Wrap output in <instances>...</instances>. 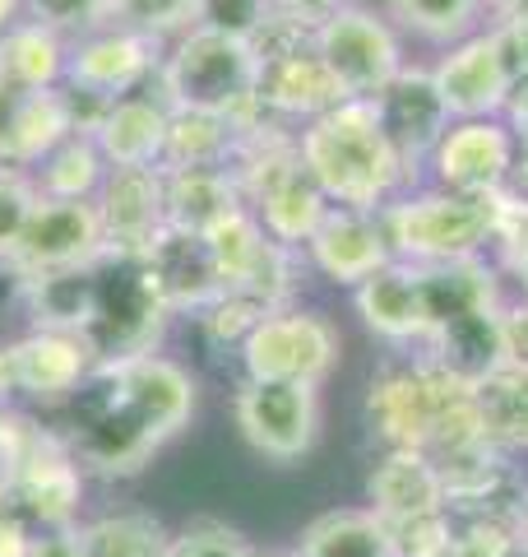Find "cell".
<instances>
[{
  "label": "cell",
  "mask_w": 528,
  "mask_h": 557,
  "mask_svg": "<svg viewBox=\"0 0 528 557\" xmlns=\"http://www.w3.org/2000/svg\"><path fill=\"white\" fill-rule=\"evenodd\" d=\"M311 42L348 102H376L399 79V70L413 61L408 38L385 20V10L362 5V0H348L334 10L311 33Z\"/></svg>",
  "instance_id": "52a82bcc"
},
{
  "label": "cell",
  "mask_w": 528,
  "mask_h": 557,
  "mask_svg": "<svg viewBox=\"0 0 528 557\" xmlns=\"http://www.w3.org/2000/svg\"><path fill=\"white\" fill-rule=\"evenodd\" d=\"M528 20V0H491V24Z\"/></svg>",
  "instance_id": "7dc6e473"
},
{
  "label": "cell",
  "mask_w": 528,
  "mask_h": 557,
  "mask_svg": "<svg viewBox=\"0 0 528 557\" xmlns=\"http://www.w3.org/2000/svg\"><path fill=\"white\" fill-rule=\"evenodd\" d=\"M232 418L241 442L274 465L306 460L320 442V386L302 381H237Z\"/></svg>",
  "instance_id": "9c48e42d"
},
{
  "label": "cell",
  "mask_w": 528,
  "mask_h": 557,
  "mask_svg": "<svg viewBox=\"0 0 528 557\" xmlns=\"http://www.w3.org/2000/svg\"><path fill=\"white\" fill-rule=\"evenodd\" d=\"M93 307H98V265L38 274L24 288V311L33 317V330L84 335L88 321H93Z\"/></svg>",
  "instance_id": "f1b7e54d"
},
{
  "label": "cell",
  "mask_w": 528,
  "mask_h": 557,
  "mask_svg": "<svg viewBox=\"0 0 528 557\" xmlns=\"http://www.w3.org/2000/svg\"><path fill=\"white\" fill-rule=\"evenodd\" d=\"M38 205V186L20 168H0V260H10L28 228V214Z\"/></svg>",
  "instance_id": "f35d334b"
},
{
  "label": "cell",
  "mask_w": 528,
  "mask_h": 557,
  "mask_svg": "<svg viewBox=\"0 0 528 557\" xmlns=\"http://www.w3.org/2000/svg\"><path fill=\"white\" fill-rule=\"evenodd\" d=\"M163 557H251L246 534L223 525V520H196V525L176 530Z\"/></svg>",
  "instance_id": "ab89813d"
},
{
  "label": "cell",
  "mask_w": 528,
  "mask_h": 557,
  "mask_svg": "<svg viewBox=\"0 0 528 557\" xmlns=\"http://www.w3.org/2000/svg\"><path fill=\"white\" fill-rule=\"evenodd\" d=\"M10 362H14L20 395L38 399V405L75 399L79 386L98 368L84 335H65V330H28V335L10 339Z\"/></svg>",
  "instance_id": "44dd1931"
},
{
  "label": "cell",
  "mask_w": 528,
  "mask_h": 557,
  "mask_svg": "<svg viewBox=\"0 0 528 557\" xmlns=\"http://www.w3.org/2000/svg\"><path fill=\"white\" fill-rule=\"evenodd\" d=\"M33 534L38 530L28 525V516L14 507V502H5V507H0V557H28Z\"/></svg>",
  "instance_id": "7bdbcfd3"
},
{
  "label": "cell",
  "mask_w": 528,
  "mask_h": 557,
  "mask_svg": "<svg viewBox=\"0 0 528 557\" xmlns=\"http://www.w3.org/2000/svg\"><path fill=\"white\" fill-rule=\"evenodd\" d=\"M366 507L385 525H403V520L445 511L440 469L422 450H380L372 460V474H366Z\"/></svg>",
  "instance_id": "7402d4cb"
},
{
  "label": "cell",
  "mask_w": 528,
  "mask_h": 557,
  "mask_svg": "<svg viewBox=\"0 0 528 557\" xmlns=\"http://www.w3.org/2000/svg\"><path fill=\"white\" fill-rule=\"evenodd\" d=\"M422 354L440 362L450 376L482 386L505 362V307H482V311H464L445 325L431 330V339L422 344Z\"/></svg>",
  "instance_id": "cb8c5ba5"
},
{
  "label": "cell",
  "mask_w": 528,
  "mask_h": 557,
  "mask_svg": "<svg viewBox=\"0 0 528 557\" xmlns=\"http://www.w3.org/2000/svg\"><path fill=\"white\" fill-rule=\"evenodd\" d=\"M0 413H5V409H0Z\"/></svg>",
  "instance_id": "11a10c76"
},
{
  "label": "cell",
  "mask_w": 528,
  "mask_h": 557,
  "mask_svg": "<svg viewBox=\"0 0 528 557\" xmlns=\"http://www.w3.org/2000/svg\"><path fill=\"white\" fill-rule=\"evenodd\" d=\"M519 544H528V497H524V511H519Z\"/></svg>",
  "instance_id": "816d5d0a"
},
{
  "label": "cell",
  "mask_w": 528,
  "mask_h": 557,
  "mask_svg": "<svg viewBox=\"0 0 528 557\" xmlns=\"http://www.w3.org/2000/svg\"><path fill=\"white\" fill-rule=\"evenodd\" d=\"M264 317L260 307H251L246 298H237V293H223V298H214L204 311H196V325L209 348H223V354H237L241 339L251 335V325Z\"/></svg>",
  "instance_id": "8d00e7d4"
},
{
  "label": "cell",
  "mask_w": 528,
  "mask_h": 557,
  "mask_svg": "<svg viewBox=\"0 0 528 557\" xmlns=\"http://www.w3.org/2000/svg\"><path fill=\"white\" fill-rule=\"evenodd\" d=\"M172 108L158 89H139L130 98L108 102V112L93 126V139L108 168H158L163 163Z\"/></svg>",
  "instance_id": "603a6c76"
},
{
  "label": "cell",
  "mask_w": 528,
  "mask_h": 557,
  "mask_svg": "<svg viewBox=\"0 0 528 557\" xmlns=\"http://www.w3.org/2000/svg\"><path fill=\"white\" fill-rule=\"evenodd\" d=\"M28 557H84V539L79 525H61V530H38L33 534Z\"/></svg>",
  "instance_id": "ee69618b"
},
{
  "label": "cell",
  "mask_w": 528,
  "mask_h": 557,
  "mask_svg": "<svg viewBox=\"0 0 528 557\" xmlns=\"http://www.w3.org/2000/svg\"><path fill=\"white\" fill-rule=\"evenodd\" d=\"M510 186H515L519 196L528 200V135L519 139V159H515V182H510Z\"/></svg>",
  "instance_id": "c3c4849f"
},
{
  "label": "cell",
  "mask_w": 528,
  "mask_h": 557,
  "mask_svg": "<svg viewBox=\"0 0 528 557\" xmlns=\"http://www.w3.org/2000/svg\"><path fill=\"white\" fill-rule=\"evenodd\" d=\"M153 89L172 112H204L232 126L260 116V51L251 42L223 38L209 28H190L167 42Z\"/></svg>",
  "instance_id": "3957f363"
},
{
  "label": "cell",
  "mask_w": 528,
  "mask_h": 557,
  "mask_svg": "<svg viewBox=\"0 0 528 557\" xmlns=\"http://www.w3.org/2000/svg\"><path fill=\"white\" fill-rule=\"evenodd\" d=\"M20 20H24V0H0V38H5Z\"/></svg>",
  "instance_id": "681fc988"
},
{
  "label": "cell",
  "mask_w": 528,
  "mask_h": 557,
  "mask_svg": "<svg viewBox=\"0 0 528 557\" xmlns=\"http://www.w3.org/2000/svg\"><path fill=\"white\" fill-rule=\"evenodd\" d=\"M108 376L116 386V399L130 409V418L158 446H167L190 423V413H196V399H200L196 376L167 354L116 362V368H108Z\"/></svg>",
  "instance_id": "5bb4252c"
},
{
  "label": "cell",
  "mask_w": 528,
  "mask_h": 557,
  "mask_svg": "<svg viewBox=\"0 0 528 557\" xmlns=\"http://www.w3.org/2000/svg\"><path fill=\"white\" fill-rule=\"evenodd\" d=\"M478 409L487 442L515 460H528V368L524 362H501L482 386H478Z\"/></svg>",
  "instance_id": "f546056e"
},
{
  "label": "cell",
  "mask_w": 528,
  "mask_h": 557,
  "mask_svg": "<svg viewBox=\"0 0 528 557\" xmlns=\"http://www.w3.org/2000/svg\"><path fill=\"white\" fill-rule=\"evenodd\" d=\"M372 108L380 116L385 135H390L394 149L403 153V163L422 177L431 149L440 145V135H445L450 121H454L450 108H445V98H440V89H436V79H431V65L413 57L408 65L399 70V79L390 84V89L372 102Z\"/></svg>",
  "instance_id": "ac0fdd59"
},
{
  "label": "cell",
  "mask_w": 528,
  "mask_h": 557,
  "mask_svg": "<svg viewBox=\"0 0 528 557\" xmlns=\"http://www.w3.org/2000/svg\"><path fill=\"white\" fill-rule=\"evenodd\" d=\"M163 200H167V228L200 233V237H209L218 223H227L246 209L232 168L163 172Z\"/></svg>",
  "instance_id": "d4e9b609"
},
{
  "label": "cell",
  "mask_w": 528,
  "mask_h": 557,
  "mask_svg": "<svg viewBox=\"0 0 528 557\" xmlns=\"http://www.w3.org/2000/svg\"><path fill=\"white\" fill-rule=\"evenodd\" d=\"M196 5L200 0H112V24L167 47L196 28Z\"/></svg>",
  "instance_id": "836d02e7"
},
{
  "label": "cell",
  "mask_w": 528,
  "mask_h": 557,
  "mask_svg": "<svg viewBox=\"0 0 528 557\" xmlns=\"http://www.w3.org/2000/svg\"><path fill=\"white\" fill-rule=\"evenodd\" d=\"M163 42L139 38V33L108 24L88 38L70 42V61H65V89L88 94L98 102H116L130 98L139 89H153L158 65H163Z\"/></svg>",
  "instance_id": "7c38bea8"
},
{
  "label": "cell",
  "mask_w": 528,
  "mask_h": 557,
  "mask_svg": "<svg viewBox=\"0 0 528 557\" xmlns=\"http://www.w3.org/2000/svg\"><path fill=\"white\" fill-rule=\"evenodd\" d=\"M515 159L519 135L501 116L450 121V131L440 135V145L422 168V182L454 190V196H496L515 182Z\"/></svg>",
  "instance_id": "30bf717a"
},
{
  "label": "cell",
  "mask_w": 528,
  "mask_h": 557,
  "mask_svg": "<svg viewBox=\"0 0 528 557\" xmlns=\"http://www.w3.org/2000/svg\"><path fill=\"white\" fill-rule=\"evenodd\" d=\"M24 20L75 42L112 24V0H24Z\"/></svg>",
  "instance_id": "d590c367"
},
{
  "label": "cell",
  "mask_w": 528,
  "mask_h": 557,
  "mask_svg": "<svg viewBox=\"0 0 528 557\" xmlns=\"http://www.w3.org/2000/svg\"><path fill=\"white\" fill-rule=\"evenodd\" d=\"M278 24V14L269 10V0H200L196 5V28L223 33V38L251 42L260 47V38Z\"/></svg>",
  "instance_id": "e575fe53"
},
{
  "label": "cell",
  "mask_w": 528,
  "mask_h": 557,
  "mask_svg": "<svg viewBox=\"0 0 528 557\" xmlns=\"http://www.w3.org/2000/svg\"><path fill=\"white\" fill-rule=\"evenodd\" d=\"M93 205L102 219V237H108V256H144L149 242L167 228L158 168H112Z\"/></svg>",
  "instance_id": "d6986e66"
},
{
  "label": "cell",
  "mask_w": 528,
  "mask_h": 557,
  "mask_svg": "<svg viewBox=\"0 0 528 557\" xmlns=\"http://www.w3.org/2000/svg\"><path fill=\"white\" fill-rule=\"evenodd\" d=\"M501 121L519 139L528 135V75H519L515 84H510V98H505V108H501Z\"/></svg>",
  "instance_id": "f6af8a7d"
},
{
  "label": "cell",
  "mask_w": 528,
  "mask_h": 557,
  "mask_svg": "<svg viewBox=\"0 0 528 557\" xmlns=\"http://www.w3.org/2000/svg\"><path fill=\"white\" fill-rule=\"evenodd\" d=\"M108 172L112 168L102 159L93 135H70L38 168H28V177L38 186V196H51V200H98Z\"/></svg>",
  "instance_id": "4dcf8cb0"
},
{
  "label": "cell",
  "mask_w": 528,
  "mask_h": 557,
  "mask_svg": "<svg viewBox=\"0 0 528 557\" xmlns=\"http://www.w3.org/2000/svg\"><path fill=\"white\" fill-rule=\"evenodd\" d=\"M237 159V126L204 112H172L163 163L158 172H186V168H232Z\"/></svg>",
  "instance_id": "1f68e13d"
},
{
  "label": "cell",
  "mask_w": 528,
  "mask_h": 557,
  "mask_svg": "<svg viewBox=\"0 0 528 557\" xmlns=\"http://www.w3.org/2000/svg\"><path fill=\"white\" fill-rule=\"evenodd\" d=\"M505 362L528 368V293H510L505 302Z\"/></svg>",
  "instance_id": "b9f144b4"
},
{
  "label": "cell",
  "mask_w": 528,
  "mask_h": 557,
  "mask_svg": "<svg viewBox=\"0 0 528 557\" xmlns=\"http://www.w3.org/2000/svg\"><path fill=\"white\" fill-rule=\"evenodd\" d=\"M501 196V190H496ZM496 196H454L431 182L408 186L380 209L394 260L408 265H454L491 256L496 242Z\"/></svg>",
  "instance_id": "277c9868"
},
{
  "label": "cell",
  "mask_w": 528,
  "mask_h": 557,
  "mask_svg": "<svg viewBox=\"0 0 528 557\" xmlns=\"http://www.w3.org/2000/svg\"><path fill=\"white\" fill-rule=\"evenodd\" d=\"M450 511V507H445ZM450 557H510V548L519 544V530L510 520H491V516H460L450 511Z\"/></svg>",
  "instance_id": "74e56055"
},
{
  "label": "cell",
  "mask_w": 528,
  "mask_h": 557,
  "mask_svg": "<svg viewBox=\"0 0 528 557\" xmlns=\"http://www.w3.org/2000/svg\"><path fill=\"white\" fill-rule=\"evenodd\" d=\"M380 10L403 38L431 51L491 28V0H380Z\"/></svg>",
  "instance_id": "4316f807"
},
{
  "label": "cell",
  "mask_w": 528,
  "mask_h": 557,
  "mask_svg": "<svg viewBox=\"0 0 528 557\" xmlns=\"http://www.w3.org/2000/svg\"><path fill=\"white\" fill-rule=\"evenodd\" d=\"M260 108L269 112L274 121H284V126L302 131L306 121L334 112L339 102H348L339 94V84L325 70L320 51H315L311 33L306 28H292L278 20L269 33L260 38Z\"/></svg>",
  "instance_id": "ba28073f"
},
{
  "label": "cell",
  "mask_w": 528,
  "mask_h": 557,
  "mask_svg": "<svg viewBox=\"0 0 528 557\" xmlns=\"http://www.w3.org/2000/svg\"><path fill=\"white\" fill-rule=\"evenodd\" d=\"M10 502L28 516L33 530H61L79 525V502H84V465L56 432H33L28 450L20 456L10 474Z\"/></svg>",
  "instance_id": "4fadbf2b"
},
{
  "label": "cell",
  "mask_w": 528,
  "mask_h": 557,
  "mask_svg": "<svg viewBox=\"0 0 528 557\" xmlns=\"http://www.w3.org/2000/svg\"><path fill=\"white\" fill-rule=\"evenodd\" d=\"M357 321L372 330V335L403 354V348H422L431 335V307H427V274L422 265L408 260H390L385 270H376L366 284H357L348 293Z\"/></svg>",
  "instance_id": "9a60e30c"
},
{
  "label": "cell",
  "mask_w": 528,
  "mask_h": 557,
  "mask_svg": "<svg viewBox=\"0 0 528 557\" xmlns=\"http://www.w3.org/2000/svg\"><path fill=\"white\" fill-rule=\"evenodd\" d=\"M5 502H10V469L0 465V507H5Z\"/></svg>",
  "instance_id": "f907efd6"
},
{
  "label": "cell",
  "mask_w": 528,
  "mask_h": 557,
  "mask_svg": "<svg viewBox=\"0 0 528 557\" xmlns=\"http://www.w3.org/2000/svg\"><path fill=\"white\" fill-rule=\"evenodd\" d=\"M172 311L149 278L139 256H102L98 260V307L84 330V344L98 368L158 354Z\"/></svg>",
  "instance_id": "5b68a950"
},
{
  "label": "cell",
  "mask_w": 528,
  "mask_h": 557,
  "mask_svg": "<svg viewBox=\"0 0 528 557\" xmlns=\"http://www.w3.org/2000/svg\"><path fill=\"white\" fill-rule=\"evenodd\" d=\"M510 557H528V544H515V548H510Z\"/></svg>",
  "instance_id": "f5cc1de1"
},
{
  "label": "cell",
  "mask_w": 528,
  "mask_h": 557,
  "mask_svg": "<svg viewBox=\"0 0 528 557\" xmlns=\"http://www.w3.org/2000/svg\"><path fill=\"white\" fill-rule=\"evenodd\" d=\"M339 5H348V0H269V10L278 20L292 24V28H306V33L320 28Z\"/></svg>",
  "instance_id": "60d3db41"
},
{
  "label": "cell",
  "mask_w": 528,
  "mask_h": 557,
  "mask_svg": "<svg viewBox=\"0 0 528 557\" xmlns=\"http://www.w3.org/2000/svg\"><path fill=\"white\" fill-rule=\"evenodd\" d=\"M84 557H163L172 530L149 511H108L79 525Z\"/></svg>",
  "instance_id": "d6a6232c"
},
{
  "label": "cell",
  "mask_w": 528,
  "mask_h": 557,
  "mask_svg": "<svg viewBox=\"0 0 528 557\" xmlns=\"http://www.w3.org/2000/svg\"><path fill=\"white\" fill-rule=\"evenodd\" d=\"M139 260H144V270L158 284V293H163L172 317H196V311H204L209 302L227 293L214 247H209V237H200V233L163 228Z\"/></svg>",
  "instance_id": "ffe728a7"
},
{
  "label": "cell",
  "mask_w": 528,
  "mask_h": 557,
  "mask_svg": "<svg viewBox=\"0 0 528 557\" xmlns=\"http://www.w3.org/2000/svg\"><path fill=\"white\" fill-rule=\"evenodd\" d=\"M288 557H399L390 525L372 507H334L306 520Z\"/></svg>",
  "instance_id": "484cf974"
},
{
  "label": "cell",
  "mask_w": 528,
  "mask_h": 557,
  "mask_svg": "<svg viewBox=\"0 0 528 557\" xmlns=\"http://www.w3.org/2000/svg\"><path fill=\"white\" fill-rule=\"evenodd\" d=\"M251 557H288V553H260V548H251Z\"/></svg>",
  "instance_id": "db71d44e"
},
{
  "label": "cell",
  "mask_w": 528,
  "mask_h": 557,
  "mask_svg": "<svg viewBox=\"0 0 528 557\" xmlns=\"http://www.w3.org/2000/svg\"><path fill=\"white\" fill-rule=\"evenodd\" d=\"M362 423L376 450H422L431 460L487 442L478 386L450 376L422 348L380 358V368L366 381Z\"/></svg>",
  "instance_id": "6da1fadb"
},
{
  "label": "cell",
  "mask_w": 528,
  "mask_h": 557,
  "mask_svg": "<svg viewBox=\"0 0 528 557\" xmlns=\"http://www.w3.org/2000/svg\"><path fill=\"white\" fill-rule=\"evenodd\" d=\"M241 381H302L325 386L343 362V330L320 307L264 311L237 348Z\"/></svg>",
  "instance_id": "8992f818"
},
{
  "label": "cell",
  "mask_w": 528,
  "mask_h": 557,
  "mask_svg": "<svg viewBox=\"0 0 528 557\" xmlns=\"http://www.w3.org/2000/svg\"><path fill=\"white\" fill-rule=\"evenodd\" d=\"M108 256L102 219L93 200H51L38 196L28 214V228L5 265H14L24 278L56 274V270H88Z\"/></svg>",
  "instance_id": "8fae6325"
},
{
  "label": "cell",
  "mask_w": 528,
  "mask_h": 557,
  "mask_svg": "<svg viewBox=\"0 0 528 557\" xmlns=\"http://www.w3.org/2000/svg\"><path fill=\"white\" fill-rule=\"evenodd\" d=\"M20 395L14 386V362H10V344H0V409H10V399Z\"/></svg>",
  "instance_id": "bcb514c9"
},
{
  "label": "cell",
  "mask_w": 528,
  "mask_h": 557,
  "mask_svg": "<svg viewBox=\"0 0 528 557\" xmlns=\"http://www.w3.org/2000/svg\"><path fill=\"white\" fill-rule=\"evenodd\" d=\"M297 159L329 205L372 209V214L422 182L385 135L372 102H339L334 112L306 121L297 131Z\"/></svg>",
  "instance_id": "7a4b0ae2"
},
{
  "label": "cell",
  "mask_w": 528,
  "mask_h": 557,
  "mask_svg": "<svg viewBox=\"0 0 528 557\" xmlns=\"http://www.w3.org/2000/svg\"><path fill=\"white\" fill-rule=\"evenodd\" d=\"M431 65V79L440 98L454 121H473V116H501L505 98H510V65H505V51L496 42V33L482 28L473 38L454 42L445 51H436L427 61Z\"/></svg>",
  "instance_id": "2e32d148"
},
{
  "label": "cell",
  "mask_w": 528,
  "mask_h": 557,
  "mask_svg": "<svg viewBox=\"0 0 528 557\" xmlns=\"http://www.w3.org/2000/svg\"><path fill=\"white\" fill-rule=\"evenodd\" d=\"M302 256L311 274L329 278L334 288H348V293L394 260L380 214H372V209H343V205H329V214L311 233Z\"/></svg>",
  "instance_id": "e0dca14e"
},
{
  "label": "cell",
  "mask_w": 528,
  "mask_h": 557,
  "mask_svg": "<svg viewBox=\"0 0 528 557\" xmlns=\"http://www.w3.org/2000/svg\"><path fill=\"white\" fill-rule=\"evenodd\" d=\"M65 61H70V42L33 20H20L0 38V84H10V89L24 94L61 89Z\"/></svg>",
  "instance_id": "83f0119b"
}]
</instances>
